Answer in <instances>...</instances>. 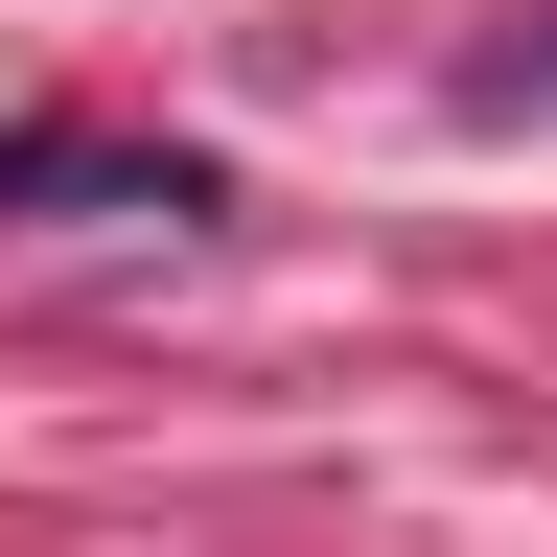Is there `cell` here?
Returning <instances> with one entry per match:
<instances>
[]
</instances>
